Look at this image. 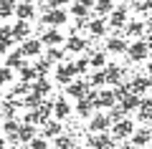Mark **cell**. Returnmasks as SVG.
Here are the masks:
<instances>
[{"label": "cell", "mask_w": 152, "mask_h": 149, "mask_svg": "<svg viewBox=\"0 0 152 149\" xmlns=\"http://www.w3.org/2000/svg\"><path fill=\"white\" fill-rule=\"evenodd\" d=\"M127 114H129V111H127L124 106H114V109H109V119H112V126H114V124H119V121H124Z\"/></svg>", "instance_id": "35"}, {"label": "cell", "mask_w": 152, "mask_h": 149, "mask_svg": "<svg viewBox=\"0 0 152 149\" xmlns=\"http://www.w3.org/2000/svg\"><path fill=\"white\" fill-rule=\"evenodd\" d=\"M89 10H91V8H86V5H79V3H74V5H71V10H69V15H74L76 20H86V18H89Z\"/></svg>", "instance_id": "33"}, {"label": "cell", "mask_w": 152, "mask_h": 149, "mask_svg": "<svg viewBox=\"0 0 152 149\" xmlns=\"http://www.w3.org/2000/svg\"><path fill=\"white\" fill-rule=\"evenodd\" d=\"M119 149H137V147H134V144L129 142V144H124V147H119Z\"/></svg>", "instance_id": "52"}, {"label": "cell", "mask_w": 152, "mask_h": 149, "mask_svg": "<svg viewBox=\"0 0 152 149\" xmlns=\"http://www.w3.org/2000/svg\"><path fill=\"white\" fill-rule=\"evenodd\" d=\"M51 66H53V63H51L46 56H43V58H38V61H36V71H38V76H41V78H48Z\"/></svg>", "instance_id": "37"}, {"label": "cell", "mask_w": 152, "mask_h": 149, "mask_svg": "<svg viewBox=\"0 0 152 149\" xmlns=\"http://www.w3.org/2000/svg\"><path fill=\"white\" fill-rule=\"evenodd\" d=\"M104 71H107V84H112V86H119V84H124V68H122V66H117V63H109Z\"/></svg>", "instance_id": "12"}, {"label": "cell", "mask_w": 152, "mask_h": 149, "mask_svg": "<svg viewBox=\"0 0 152 149\" xmlns=\"http://www.w3.org/2000/svg\"><path fill=\"white\" fill-rule=\"evenodd\" d=\"M31 149H48V139H43V137H36L31 144H28Z\"/></svg>", "instance_id": "45"}, {"label": "cell", "mask_w": 152, "mask_h": 149, "mask_svg": "<svg viewBox=\"0 0 152 149\" xmlns=\"http://www.w3.org/2000/svg\"><path fill=\"white\" fill-rule=\"evenodd\" d=\"M152 89V76H147V73H137V76H132L129 78V91L132 94H147V91Z\"/></svg>", "instance_id": "3"}, {"label": "cell", "mask_w": 152, "mask_h": 149, "mask_svg": "<svg viewBox=\"0 0 152 149\" xmlns=\"http://www.w3.org/2000/svg\"><path fill=\"white\" fill-rule=\"evenodd\" d=\"M117 106V96L114 91H99V101H96V109H114Z\"/></svg>", "instance_id": "20"}, {"label": "cell", "mask_w": 152, "mask_h": 149, "mask_svg": "<svg viewBox=\"0 0 152 149\" xmlns=\"http://www.w3.org/2000/svg\"><path fill=\"white\" fill-rule=\"evenodd\" d=\"M43 101H46L43 96H38V94H33V91H31V94L23 99V106H26L28 111H36V109H41V104H43Z\"/></svg>", "instance_id": "28"}, {"label": "cell", "mask_w": 152, "mask_h": 149, "mask_svg": "<svg viewBox=\"0 0 152 149\" xmlns=\"http://www.w3.org/2000/svg\"><path fill=\"white\" fill-rule=\"evenodd\" d=\"M107 53H124L127 56V51H129V46H127V41L124 38H119V36H112L107 41V48H104Z\"/></svg>", "instance_id": "15"}, {"label": "cell", "mask_w": 152, "mask_h": 149, "mask_svg": "<svg viewBox=\"0 0 152 149\" xmlns=\"http://www.w3.org/2000/svg\"><path fill=\"white\" fill-rule=\"evenodd\" d=\"M112 3H114V0H112Z\"/></svg>", "instance_id": "56"}, {"label": "cell", "mask_w": 152, "mask_h": 149, "mask_svg": "<svg viewBox=\"0 0 152 149\" xmlns=\"http://www.w3.org/2000/svg\"><path fill=\"white\" fill-rule=\"evenodd\" d=\"M147 76H152V61H147V71H145Z\"/></svg>", "instance_id": "48"}, {"label": "cell", "mask_w": 152, "mask_h": 149, "mask_svg": "<svg viewBox=\"0 0 152 149\" xmlns=\"http://www.w3.org/2000/svg\"><path fill=\"white\" fill-rule=\"evenodd\" d=\"M134 132L137 129H134V121H132V119H124V121H119V124L112 126V137L114 139H132Z\"/></svg>", "instance_id": "6"}, {"label": "cell", "mask_w": 152, "mask_h": 149, "mask_svg": "<svg viewBox=\"0 0 152 149\" xmlns=\"http://www.w3.org/2000/svg\"><path fill=\"white\" fill-rule=\"evenodd\" d=\"M64 134V126H61V121H56V119H51V121L43 124V132H41V137L43 139H56Z\"/></svg>", "instance_id": "16"}, {"label": "cell", "mask_w": 152, "mask_h": 149, "mask_svg": "<svg viewBox=\"0 0 152 149\" xmlns=\"http://www.w3.org/2000/svg\"><path fill=\"white\" fill-rule=\"evenodd\" d=\"M69 114H74V111H71L69 101H66L64 96H61L58 101H56V109H53V119H56V121H64V119H69Z\"/></svg>", "instance_id": "22"}, {"label": "cell", "mask_w": 152, "mask_h": 149, "mask_svg": "<svg viewBox=\"0 0 152 149\" xmlns=\"http://www.w3.org/2000/svg\"><path fill=\"white\" fill-rule=\"evenodd\" d=\"M140 104H142V99L137 94H127L124 99H122V106L127 109V111H134V109H140Z\"/></svg>", "instance_id": "34"}, {"label": "cell", "mask_w": 152, "mask_h": 149, "mask_svg": "<svg viewBox=\"0 0 152 149\" xmlns=\"http://www.w3.org/2000/svg\"><path fill=\"white\" fill-rule=\"evenodd\" d=\"M53 149H76V142L69 134H61V137L53 139Z\"/></svg>", "instance_id": "31"}, {"label": "cell", "mask_w": 152, "mask_h": 149, "mask_svg": "<svg viewBox=\"0 0 152 149\" xmlns=\"http://www.w3.org/2000/svg\"><path fill=\"white\" fill-rule=\"evenodd\" d=\"M13 38H15V41H23V43L31 38V25H28V20H15V25H13Z\"/></svg>", "instance_id": "17"}, {"label": "cell", "mask_w": 152, "mask_h": 149, "mask_svg": "<svg viewBox=\"0 0 152 149\" xmlns=\"http://www.w3.org/2000/svg\"><path fill=\"white\" fill-rule=\"evenodd\" d=\"M89 86H91V84H89V78H86V81H74V84H69V86H66V94L81 101V99H86Z\"/></svg>", "instance_id": "10"}, {"label": "cell", "mask_w": 152, "mask_h": 149, "mask_svg": "<svg viewBox=\"0 0 152 149\" xmlns=\"http://www.w3.org/2000/svg\"><path fill=\"white\" fill-rule=\"evenodd\" d=\"M109 25L112 28H127V23H129V5L127 3H122V5L114 8V13L107 18Z\"/></svg>", "instance_id": "2"}, {"label": "cell", "mask_w": 152, "mask_h": 149, "mask_svg": "<svg viewBox=\"0 0 152 149\" xmlns=\"http://www.w3.org/2000/svg\"><path fill=\"white\" fill-rule=\"evenodd\" d=\"M53 109H56V101H43V104H41V109H36V111L41 114V119H43V121H51Z\"/></svg>", "instance_id": "36"}, {"label": "cell", "mask_w": 152, "mask_h": 149, "mask_svg": "<svg viewBox=\"0 0 152 149\" xmlns=\"http://www.w3.org/2000/svg\"><path fill=\"white\" fill-rule=\"evenodd\" d=\"M18 76H20V81L23 84H36L38 78H41V76H38V71H36V66H28V63H23L20 68H18Z\"/></svg>", "instance_id": "21"}, {"label": "cell", "mask_w": 152, "mask_h": 149, "mask_svg": "<svg viewBox=\"0 0 152 149\" xmlns=\"http://www.w3.org/2000/svg\"><path fill=\"white\" fill-rule=\"evenodd\" d=\"M33 15H36V8L31 3H18L15 5V18L18 20H31Z\"/></svg>", "instance_id": "25"}, {"label": "cell", "mask_w": 152, "mask_h": 149, "mask_svg": "<svg viewBox=\"0 0 152 149\" xmlns=\"http://www.w3.org/2000/svg\"><path fill=\"white\" fill-rule=\"evenodd\" d=\"M89 129H91L94 134H104L112 129V119H109V114H94L91 121H89Z\"/></svg>", "instance_id": "7"}, {"label": "cell", "mask_w": 152, "mask_h": 149, "mask_svg": "<svg viewBox=\"0 0 152 149\" xmlns=\"http://www.w3.org/2000/svg\"><path fill=\"white\" fill-rule=\"evenodd\" d=\"M145 149H152V147H145Z\"/></svg>", "instance_id": "55"}, {"label": "cell", "mask_w": 152, "mask_h": 149, "mask_svg": "<svg viewBox=\"0 0 152 149\" xmlns=\"http://www.w3.org/2000/svg\"><path fill=\"white\" fill-rule=\"evenodd\" d=\"M89 147L91 149H109V147H114V137L109 132L96 134V137H89Z\"/></svg>", "instance_id": "14"}, {"label": "cell", "mask_w": 152, "mask_h": 149, "mask_svg": "<svg viewBox=\"0 0 152 149\" xmlns=\"http://www.w3.org/2000/svg\"><path fill=\"white\" fill-rule=\"evenodd\" d=\"M132 8H134V13H142V15H145V13L152 10V3H150V0H137Z\"/></svg>", "instance_id": "43"}, {"label": "cell", "mask_w": 152, "mask_h": 149, "mask_svg": "<svg viewBox=\"0 0 152 149\" xmlns=\"http://www.w3.org/2000/svg\"><path fill=\"white\" fill-rule=\"evenodd\" d=\"M145 41H147V46H150V51H152V33H150V36L145 38Z\"/></svg>", "instance_id": "51"}, {"label": "cell", "mask_w": 152, "mask_h": 149, "mask_svg": "<svg viewBox=\"0 0 152 149\" xmlns=\"http://www.w3.org/2000/svg\"><path fill=\"white\" fill-rule=\"evenodd\" d=\"M46 58L51 61V63H64V58H66V51L64 48H48V51H46Z\"/></svg>", "instance_id": "32"}, {"label": "cell", "mask_w": 152, "mask_h": 149, "mask_svg": "<svg viewBox=\"0 0 152 149\" xmlns=\"http://www.w3.org/2000/svg\"><path fill=\"white\" fill-rule=\"evenodd\" d=\"M74 66H76V73L86 76V73H89V66H91V61H89V56H84V58H79Z\"/></svg>", "instance_id": "41"}, {"label": "cell", "mask_w": 152, "mask_h": 149, "mask_svg": "<svg viewBox=\"0 0 152 149\" xmlns=\"http://www.w3.org/2000/svg\"><path fill=\"white\" fill-rule=\"evenodd\" d=\"M94 10L99 13V18H109V15L114 13V3H112V0H96Z\"/></svg>", "instance_id": "30"}, {"label": "cell", "mask_w": 152, "mask_h": 149, "mask_svg": "<svg viewBox=\"0 0 152 149\" xmlns=\"http://www.w3.org/2000/svg\"><path fill=\"white\" fill-rule=\"evenodd\" d=\"M69 20V13L64 8H56V10H46L43 13V25H51V28H58Z\"/></svg>", "instance_id": "4"}, {"label": "cell", "mask_w": 152, "mask_h": 149, "mask_svg": "<svg viewBox=\"0 0 152 149\" xmlns=\"http://www.w3.org/2000/svg\"><path fill=\"white\" fill-rule=\"evenodd\" d=\"M18 3H31V5H33V0H18Z\"/></svg>", "instance_id": "53"}, {"label": "cell", "mask_w": 152, "mask_h": 149, "mask_svg": "<svg viewBox=\"0 0 152 149\" xmlns=\"http://www.w3.org/2000/svg\"><path fill=\"white\" fill-rule=\"evenodd\" d=\"M23 58H26V56H23V51H20V48H18V51H10V53L5 56V66H8V68H13V71H18L23 63H26Z\"/></svg>", "instance_id": "24"}, {"label": "cell", "mask_w": 152, "mask_h": 149, "mask_svg": "<svg viewBox=\"0 0 152 149\" xmlns=\"http://www.w3.org/2000/svg\"><path fill=\"white\" fill-rule=\"evenodd\" d=\"M129 142L134 144L137 149H145L147 144L152 142V129H150V126H142V129H137V132L132 134V139H129Z\"/></svg>", "instance_id": "11"}, {"label": "cell", "mask_w": 152, "mask_h": 149, "mask_svg": "<svg viewBox=\"0 0 152 149\" xmlns=\"http://www.w3.org/2000/svg\"><path fill=\"white\" fill-rule=\"evenodd\" d=\"M76 149H79V147H76Z\"/></svg>", "instance_id": "57"}, {"label": "cell", "mask_w": 152, "mask_h": 149, "mask_svg": "<svg viewBox=\"0 0 152 149\" xmlns=\"http://www.w3.org/2000/svg\"><path fill=\"white\" fill-rule=\"evenodd\" d=\"M89 48V41H84L81 36H69L66 38V43H64V51L66 53H84Z\"/></svg>", "instance_id": "8"}, {"label": "cell", "mask_w": 152, "mask_h": 149, "mask_svg": "<svg viewBox=\"0 0 152 149\" xmlns=\"http://www.w3.org/2000/svg\"><path fill=\"white\" fill-rule=\"evenodd\" d=\"M137 119L140 121H147L150 129H152V99H142L140 109H137Z\"/></svg>", "instance_id": "18"}, {"label": "cell", "mask_w": 152, "mask_h": 149, "mask_svg": "<svg viewBox=\"0 0 152 149\" xmlns=\"http://www.w3.org/2000/svg\"><path fill=\"white\" fill-rule=\"evenodd\" d=\"M109 149H117V147H109Z\"/></svg>", "instance_id": "54"}, {"label": "cell", "mask_w": 152, "mask_h": 149, "mask_svg": "<svg viewBox=\"0 0 152 149\" xmlns=\"http://www.w3.org/2000/svg\"><path fill=\"white\" fill-rule=\"evenodd\" d=\"M33 94H38V96L51 94V81H48V78H38L36 84H33Z\"/></svg>", "instance_id": "38"}, {"label": "cell", "mask_w": 152, "mask_h": 149, "mask_svg": "<svg viewBox=\"0 0 152 149\" xmlns=\"http://www.w3.org/2000/svg\"><path fill=\"white\" fill-rule=\"evenodd\" d=\"M76 3H79V5H86V8H94V5H96V0H76Z\"/></svg>", "instance_id": "47"}, {"label": "cell", "mask_w": 152, "mask_h": 149, "mask_svg": "<svg viewBox=\"0 0 152 149\" xmlns=\"http://www.w3.org/2000/svg\"><path fill=\"white\" fill-rule=\"evenodd\" d=\"M18 129H20V124L15 121V119H5V124H3V132L10 137V134H18Z\"/></svg>", "instance_id": "42"}, {"label": "cell", "mask_w": 152, "mask_h": 149, "mask_svg": "<svg viewBox=\"0 0 152 149\" xmlns=\"http://www.w3.org/2000/svg\"><path fill=\"white\" fill-rule=\"evenodd\" d=\"M69 0H46V10H56V8H61V5H66Z\"/></svg>", "instance_id": "46"}, {"label": "cell", "mask_w": 152, "mask_h": 149, "mask_svg": "<svg viewBox=\"0 0 152 149\" xmlns=\"http://www.w3.org/2000/svg\"><path fill=\"white\" fill-rule=\"evenodd\" d=\"M145 31H147V23H142V20H129L127 23V33H129L132 38H137V41L145 36Z\"/></svg>", "instance_id": "27"}, {"label": "cell", "mask_w": 152, "mask_h": 149, "mask_svg": "<svg viewBox=\"0 0 152 149\" xmlns=\"http://www.w3.org/2000/svg\"><path fill=\"white\" fill-rule=\"evenodd\" d=\"M89 84H91V86H104V84H107V71H94V73L91 76H89Z\"/></svg>", "instance_id": "40"}, {"label": "cell", "mask_w": 152, "mask_h": 149, "mask_svg": "<svg viewBox=\"0 0 152 149\" xmlns=\"http://www.w3.org/2000/svg\"><path fill=\"white\" fill-rule=\"evenodd\" d=\"M36 134H38V129L33 126V124H20V129H18V137H20V142H26V144H31L33 139H36Z\"/></svg>", "instance_id": "26"}, {"label": "cell", "mask_w": 152, "mask_h": 149, "mask_svg": "<svg viewBox=\"0 0 152 149\" xmlns=\"http://www.w3.org/2000/svg\"><path fill=\"white\" fill-rule=\"evenodd\" d=\"M41 43L48 46V48H56V46H61V43H66V38H64V33H61L58 28H48V31L41 36Z\"/></svg>", "instance_id": "9"}, {"label": "cell", "mask_w": 152, "mask_h": 149, "mask_svg": "<svg viewBox=\"0 0 152 149\" xmlns=\"http://www.w3.org/2000/svg\"><path fill=\"white\" fill-rule=\"evenodd\" d=\"M0 149H8V139H0Z\"/></svg>", "instance_id": "49"}, {"label": "cell", "mask_w": 152, "mask_h": 149, "mask_svg": "<svg viewBox=\"0 0 152 149\" xmlns=\"http://www.w3.org/2000/svg\"><path fill=\"white\" fill-rule=\"evenodd\" d=\"M10 78H13V68H8V66H3V68H0V86L10 84Z\"/></svg>", "instance_id": "44"}, {"label": "cell", "mask_w": 152, "mask_h": 149, "mask_svg": "<svg viewBox=\"0 0 152 149\" xmlns=\"http://www.w3.org/2000/svg\"><path fill=\"white\" fill-rule=\"evenodd\" d=\"M89 33H91L94 38H102L104 33H107V18H91V20H89Z\"/></svg>", "instance_id": "23"}, {"label": "cell", "mask_w": 152, "mask_h": 149, "mask_svg": "<svg viewBox=\"0 0 152 149\" xmlns=\"http://www.w3.org/2000/svg\"><path fill=\"white\" fill-rule=\"evenodd\" d=\"M13 28L10 25H3L0 28V56H8L10 53V46H13Z\"/></svg>", "instance_id": "13"}, {"label": "cell", "mask_w": 152, "mask_h": 149, "mask_svg": "<svg viewBox=\"0 0 152 149\" xmlns=\"http://www.w3.org/2000/svg\"><path fill=\"white\" fill-rule=\"evenodd\" d=\"M74 76H76V66L71 63H58L56 66V81H58V84H74Z\"/></svg>", "instance_id": "5"}, {"label": "cell", "mask_w": 152, "mask_h": 149, "mask_svg": "<svg viewBox=\"0 0 152 149\" xmlns=\"http://www.w3.org/2000/svg\"><path fill=\"white\" fill-rule=\"evenodd\" d=\"M147 31H150V33H152V15H150V18H147Z\"/></svg>", "instance_id": "50"}, {"label": "cell", "mask_w": 152, "mask_h": 149, "mask_svg": "<svg viewBox=\"0 0 152 149\" xmlns=\"http://www.w3.org/2000/svg\"><path fill=\"white\" fill-rule=\"evenodd\" d=\"M91 111H94V104L86 101V99H81V101L76 104V114H79V116H89Z\"/></svg>", "instance_id": "39"}, {"label": "cell", "mask_w": 152, "mask_h": 149, "mask_svg": "<svg viewBox=\"0 0 152 149\" xmlns=\"http://www.w3.org/2000/svg\"><path fill=\"white\" fill-rule=\"evenodd\" d=\"M41 48H43L41 38H28L20 46V51H23V56H41Z\"/></svg>", "instance_id": "19"}, {"label": "cell", "mask_w": 152, "mask_h": 149, "mask_svg": "<svg viewBox=\"0 0 152 149\" xmlns=\"http://www.w3.org/2000/svg\"><path fill=\"white\" fill-rule=\"evenodd\" d=\"M89 61H91V66L96 71L107 68V51H91V56H89Z\"/></svg>", "instance_id": "29"}, {"label": "cell", "mask_w": 152, "mask_h": 149, "mask_svg": "<svg viewBox=\"0 0 152 149\" xmlns=\"http://www.w3.org/2000/svg\"><path fill=\"white\" fill-rule=\"evenodd\" d=\"M150 53H152V51H150V46H147V41H145V38H140V41H134V43L129 46L127 58L134 61V63H140V61H147V58H150Z\"/></svg>", "instance_id": "1"}]
</instances>
